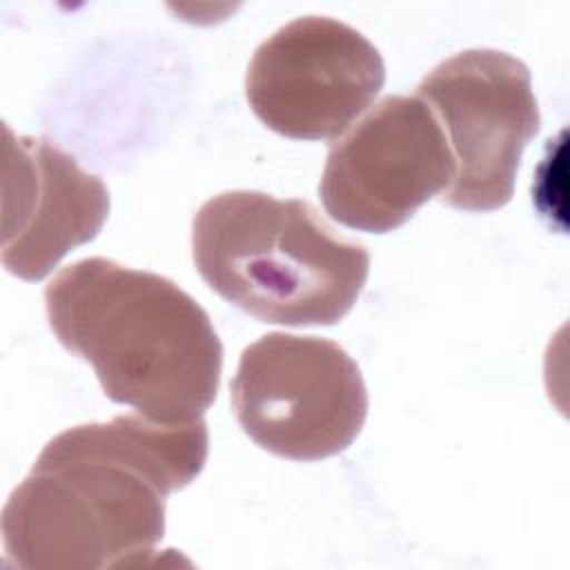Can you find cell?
<instances>
[{"mask_svg":"<svg viewBox=\"0 0 570 570\" xmlns=\"http://www.w3.org/2000/svg\"><path fill=\"white\" fill-rule=\"evenodd\" d=\"M203 419L142 414L53 436L2 510V543L24 570H102L140 563L165 534V499L205 468Z\"/></svg>","mask_w":570,"mask_h":570,"instance_id":"obj_1","label":"cell"},{"mask_svg":"<svg viewBox=\"0 0 570 570\" xmlns=\"http://www.w3.org/2000/svg\"><path fill=\"white\" fill-rule=\"evenodd\" d=\"M45 307L56 338L94 367L114 403L165 425L198 421L214 403L223 345L174 281L82 258L45 287Z\"/></svg>","mask_w":570,"mask_h":570,"instance_id":"obj_2","label":"cell"},{"mask_svg":"<svg viewBox=\"0 0 570 570\" xmlns=\"http://www.w3.org/2000/svg\"><path fill=\"white\" fill-rule=\"evenodd\" d=\"M191 256L203 281L245 314L276 325H334L367 274L363 243L338 236L298 198L223 191L194 216Z\"/></svg>","mask_w":570,"mask_h":570,"instance_id":"obj_3","label":"cell"},{"mask_svg":"<svg viewBox=\"0 0 570 570\" xmlns=\"http://www.w3.org/2000/svg\"><path fill=\"white\" fill-rule=\"evenodd\" d=\"M243 432L263 450L318 461L352 445L367 419V387L334 341L269 332L243 350L229 385Z\"/></svg>","mask_w":570,"mask_h":570,"instance_id":"obj_4","label":"cell"},{"mask_svg":"<svg viewBox=\"0 0 570 570\" xmlns=\"http://www.w3.org/2000/svg\"><path fill=\"white\" fill-rule=\"evenodd\" d=\"M416 94L439 114L452 142L454 178L443 203L465 212L503 207L521 154L541 125L528 67L497 49H468L436 65Z\"/></svg>","mask_w":570,"mask_h":570,"instance_id":"obj_5","label":"cell"},{"mask_svg":"<svg viewBox=\"0 0 570 570\" xmlns=\"http://www.w3.org/2000/svg\"><path fill=\"white\" fill-rule=\"evenodd\" d=\"M454 178V156L434 111L410 96H385L327 154L325 212L345 227L385 234Z\"/></svg>","mask_w":570,"mask_h":570,"instance_id":"obj_6","label":"cell"},{"mask_svg":"<svg viewBox=\"0 0 570 570\" xmlns=\"http://www.w3.org/2000/svg\"><path fill=\"white\" fill-rule=\"evenodd\" d=\"M385 82L379 49L354 27L305 16L252 56L245 94L256 118L296 140H330L365 111Z\"/></svg>","mask_w":570,"mask_h":570,"instance_id":"obj_7","label":"cell"},{"mask_svg":"<svg viewBox=\"0 0 570 570\" xmlns=\"http://www.w3.org/2000/svg\"><path fill=\"white\" fill-rule=\"evenodd\" d=\"M109 216L105 183L47 138L4 127L2 265L42 281L65 254L98 236Z\"/></svg>","mask_w":570,"mask_h":570,"instance_id":"obj_8","label":"cell"}]
</instances>
